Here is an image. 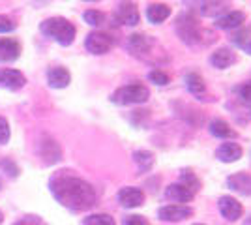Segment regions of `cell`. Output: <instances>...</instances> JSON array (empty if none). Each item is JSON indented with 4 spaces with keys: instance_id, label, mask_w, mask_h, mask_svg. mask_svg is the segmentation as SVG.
I'll return each mask as SVG.
<instances>
[{
    "instance_id": "obj_1",
    "label": "cell",
    "mask_w": 251,
    "mask_h": 225,
    "mask_svg": "<svg viewBox=\"0 0 251 225\" xmlns=\"http://www.w3.org/2000/svg\"><path fill=\"white\" fill-rule=\"evenodd\" d=\"M49 190L58 203L74 212H84L98 201L92 184L81 176H75L72 171L54 173L49 180Z\"/></svg>"
},
{
    "instance_id": "obj_2",
    "label": "cell",
    "mask_w": 251,
    "mask_h": 225,
    "mask_svg": "<svg viewBox=\"0 0 251 225\" xmlns=\"http://www.w3.org/2000/svg\"><path fill=\"white\" fill-rule=\"evenodd\" d=\"M127 51L133 54L135 58L150 64H159V62H167V54L163 51V47L147 34H131L127 38Z\"/></svg>"
},
{
    "instance_id": "obj_3",
    "label": "cell",
    "mask_w": 251,
    "mask_h": 225,
    "mask_svg": "<svg viewBox=\"0 0 251 225\" xmlns=\"http://www.w3.org/2000/svg\"><path fill=\"white\" fill-rule=\"evenodd\" d=\"M175 28H176L178 38L188 45H206L214 40V36H210L201 26V23L195 19L193 13H180L175 23Z\"/></svg>"
},
{
    "instance_id": "obj_4",
    "label": "cell",
    "mask_w": 251,
    "mask_h": 225,
    "mask_svg": "<svg viewBox=\"0 0 251 225\" xmlns=\"http://www.w3.org/2000/svg\"><path fill=\"white\" fill-rule=\"evenodd\" d=\"M40 30L42 34H45L47 38H52L56 43H60L64 47L72 45L75 40V26L68 19L64 17H51V19H45L40 25Z\"/></svg>"
},
{
    "instance_id": "obj_5",
    "label": "cell",
    "mask_w": 251,
    "mask_h": 225,
    "mask_svg": "<svg viewBox=\"0 0 251 225\" xmlns=\"http://www.w3.org/2000/svg\"><path fill=\"white\" fill-rule=\"evenodd\" d=\"M148 98H150L148 86L141 83H131V85L116 88L111 96V101L116 105H137V103H145Z\"/></svg>"
},
{
    "instance_id": "obj_6",
    "label": "cell",
    "mask_w": 251,
    "mask_h": 225,
    "mask_svg": "<svg viewBox=\"0 0 251 225\" xmlns=\"http://www.w3.org/2000/svg\"><path fill=\"white\" fill-rule=\"evenodd\" d=\"M84 47L92 54H105L113 47V38L107 32H90L84 40Z\"/></svg>"
},
{
    "instance_id": "obj_7",
    "label": "cell",
    "mask_w": 251,
    "mask_h": 225,
    "mask_svg": "<svg viewBox=\"0 0 251 225\" xmlns=\"http://www.w3.org/2000/svg\"><path fill=\"white\" fill-rule=\"evenodd\" d=\"M38 154H40V158H42V161L45 165H54V163H58V161L62 160V149L51 137H45V139L40 141Z\"/></svg>"
},
{
    "instance_id": "obj_8",
    "label": "cell",
    "mask_w": 251,
    "mask_h": 225,
    "mask_svg": "<svg viewBox=\"0 0 251 225\" xmlns=\"http://www.w3.org/2000/svg\"><path fill=\"white\" fill-rule=\"evenodd\" d=\"M191 216H193V208H189L186 204H165L157 210V218L161 222H182Z\"/></svg>"
},
{
    "instance_id": "obj_9",
    "label": "cell",
    "mask_w": 251,
    "mask_h": 225,
    "mask_svg": "<svg viewBox=\"0 0 251 225\" xmlns=\"http://www.w3.org/2000/svg\"><path fill=\"white\" fill-rule=\"evenodd\" d=\"M218 206H220L221 216H223L227 222H236V220H240L242 214H244V208H242L240 201L234 199V197H230V195L220 197Z\"/></svg>"
},
{
    "instance_id": "obj_10",
    "label": "cell",
    "mask_w": 251,
    "mask_h": 225,
    "mask_svg": "<svg viewBox=\"0 0 251 225\" xmlns=\"http://www.w3.org/2000/svg\"><path fill=\"white\" fill-rule=\"evenodd\" d=\"M116 21L120 25H126V26H135L141 21V15H139V10L133 2L129 0H124L118 4L116 8Z\"/></svg>"
},
{
    "instance_id": "obj_11",
    "label": "cell",
    "mask_w": 251,
    "mask_h": 225,
    "mask_svg": "<svg viewBox=\"0 0 251 225\" xmlns=\"http://www.w3.org/2000/svg\"><path fill=\"white\" fill-rule=\"evenodd\" d=\"M118 201L124 208H137L145 203V192L135 186H126L118 192Z\"/></svg>"
},
{
    "instance_id": "obj_12",
    "label": "cell",
    "mask_w": 251,
    "mask_h": 225,
    "mask_svg": "<svg viewBox=\"0 0 251 225\" xmlns=\"http://www.w3.org/2000/svg\"><path fill=\"white\" fill-rule=\"evenodd\" d=\"M193 6H195V11L202 17H216L227 10L229 0H197L193 2Z\"/></svg>"
},
{
    "instance_id": "obj_13",
    "label": "cell",
    "mask_w": 251,
    "mask_h": 225,
    "mask_svg": "<svg viewBox=\"0 0 251 225\" xmlns=\"http://www.w3.org/2000/svg\"><path fill=\"white\" fill-rule=\"evenodd\" d=\"M236 60H238V56H236V53L230 47H220L210 56V64L214 66V68H218V70H225L229 66L236 64Z\"/></svg>"
},
{
    "instance_id": "obj_14",
    "label": "cell",
    "mask_w": 251,
    "mask_h": 225,
    "mask_svg": "<svg viewBox=\"0 0 251 225\" xmlns=\"http://www.w3.org/2000/svg\"><path fill=\"white\" fill-rule=\"evenodd\" d=\"M25 83L26 79L19 70H10V68L0 70V86L10 88V90H19L25 86Z\"/></svg>"
},
{
    "instance_id": "obj_15",
    "label": "cell",
    "mask_w": 251,
    "mask_h": 225,
    "mask_svg": "<svg viewBox=\"0 0 251 225\" xmlns=\"http://www.w3.org/2000/svg\"><path fill=\"white\" fill-rule=\"evenodd\" d=\"M242 154H244V150L238 143H223L220 149L216 150V158L223 163H234V161H238L242 158Z\"/></svg>"
},
{
    "instance_id": "obj_16",
    "label": "cell",
    "mask_w": 251,
    "mask_h": 225,
    "mask_svg": "<svg viewBox=\"0 0 251 225\" xmlns=\"http://www.w3.org/2000/svg\"><path fill=\"white\" fill-rule=\"evenodd\" d=\"M227 186L240 195H251V175L250 173H234L227 178Z\"/></svg>"
},
{
    "instance_id": "obj_17",
    "label": "cell",
    "mask_w": 251,
    "mask_h": 225,
    "mask_svg": "<svg viewBox=\"0 0 251 225\" xmlns=\"http://www.w3.org/2000/svg\"><path fill=\"white\" fill-rule=\"evenodd\" d=\"M246 23V13L244 11H227L225 15H220L216 19V26L223 30H234Z\"/></svg>"
},
{
    "instance_id": "obj_18",
    "label": "cell",
    "mask_w": 251,
    "mask_h": 225,
    "mask_svg": "<svg viewBox=\"0 0 251 225\" xmlns=\"http://www.w3.org/2000/svg\"><path fill=\"white\" fill-rule=\"evenodd\" d=\"M21 54V45L19 42L11 38H0V62H13Z\"/></svg>"
},
{
    "instance_id": "obj_19",
    "label": "cell",
    "mask_w": 251,
    "mask_h": 225,
    "mask_svg": "<svg viewBox=\"0 0 251 225\" xmlns=\"http://www.w3.org/2000/svg\"><path fill=\"white\" fill-rule=\"evenodd\" d=\"M47 83L51 88H66L72 83V75L62 66H54L47 72Z\"/></svg>"
},
{
    "instance_id": "obj_20",
    "label": "cell",
    "mask_w": 251,
    "mask_h": 225,
    "mask_svg": "<svg viewBox=\"0 0 251 225\" xmlns=\"http://www.w3.org/2000/svg\"><path fill=\"white\" fill-rule=\"evenodd\" d=\"M227 109L232 113V117L236 118L238 124H248V122H251V107L246 101H242L240 98H236L232 101H227Z\"/></svg>"
},
{
    "instance_id": "obj_21",
    "label": "cell",
    "mask_w": 251,
    "mask_h": 225,
    "mask_svg": "<svg viewBox=\"0 0 251 225\" xmlns=\"http://www.w3.org/2000/svg\"><path fill=\"white\" fill-rule=\"evenodd\" d=\"M186 86H188L189 92L195 98H199V100H206V96H208L204 79H202L199 74H195V72H189V74L186 75Z\"/></svg>"
},
{
    "instance_id": "obj_22",
    "label": "cell",
    "mask_w": 251,
    "mask_h": 225,
    "mask_svg": "<svg viewBox=\"0 0 251 225\" xmlns=\"http://www.w3.org/2000/svg\"><path fill=\"white\" fill-rule=\"evenodd\" d=\"M165 197L171 199V201H175V203H189L193 197H195V193L188 190L184 184H171L167 190H165Z\"/></svg>"
},
{
    "instance_id": "obj_23",
    "label": "cell",
    "mask_w": 251,
    "mask_h": 225,
    "mask_svg": "<svg viewBox=\"0 0 251 225\" xmlns=\"http://www.w3.org/2000/svg\"><path fill=\"white\" fill-rule=\"evenodd\" d=\"M147 17L150 23L154 25H161L163 21H167L171 17V8L167 4H161V2H156V4H150L147 8Z\"/></svg>"
},
{
    "instance_id": "obj_24",
    "label": "cell",
    "mask_w": 251,
    "mask_h": 225,
    "mask_svg": "<svg viewBox=\"0 0 251 225\" xmlns=\"http://www.w3.org/2000/svg\"><path fill=\"white\" fill-rule=\"evenodd\" d=\"M210 133L214 137H220V139H234L236 137V131L230 128V124H227L223 118H214L210 122Z\"/></svg>"
},
{
    "instance_id": "obj_25",
    "label": "cell",
    "mask_w": 251,
    "mask_h": 225,
    "mask_svg": "<svg viewBox=\"0 0 251 225\" xmlns=\"http://www.w3.org/2000/svg\"><path fill=\"white\" fill-rule=\"evenodd\" d=\"M133 160H135L137 167L141 173H148L154 167V154L148 152V150H137L133 154Z\"/></svg>"
},
{
    "instance_id": "obj_26",
    "label": "cell",
    "mask_w": 251,
    "mask_h": 225,
    "mask_svg": "<svg viewBox=\"0 0 251 225\" xmlns=\"http://www.w3.org/2000/svg\"><path fill=\"white\" fill-rule=\"evenodd\" d=\"M232 43L236 47H240L242 51H246L248 54H251V28L240 30V32L232 34Z\"/></svg>"
},
{
    "instance_id": "obj_27",
    "label": "cell",
    "mask_w": 251,
    "mask_h": 225,
    "mask_svg": "<svg viewBox=\"0 0 251 225\" xmlns=\"http://www.w3.org/2000/svg\"><path fill=\"white\" fill-rule=\"evenodd\" d=\"M180 184H184L193 193H197L201 190V180L197 178V175L193 171H189V169L182 171V175H180Z\"/></svg>"
},
{
    "instance_id": "obj_28",
    "label": "cell",
    "mask_w": 251,
    "mask_h": 225,
    "mask_svg": "<svg viewBox=\"0 0 251 225\" xmlns=\"http://www.w3.org/2000/svg\"><path fill=\"white\" fill-rule=\"evenodd\" d=\"M83 225H115V220L109 214H90L83 220Z\"/></svg>"
},
{
    "instance_id": "obj_29",
    "label": "cell",
    "mask_w": 251,
    "mask_h": 225,
    "mask_svg": "<svg viewBox=\"0 0 251 225\" xmlns=\"http://www.w3.org/2000/svg\"><path fill=\"white\" fill-rule=\"evenodd\" d=\"M84 21L88 23V25H92V26H100V25H103L105 23V13L98 10H86L83 13Z\"/></svg>"
},
{
    "instance_id": "obj_30",
    "label": "cell",
    "mask_w": 251,
    "mask_h": 225,
    "mask_svg": "<svg viewBox=\"0 0 251 225\" xmlns=\"http://www.w3.org/2000/svg\"><path fill=\"white\" fill-rule=\"evenodd\" d=\"M0 169L6 173L8 176H11V178L19 176V167H17V165H15V161H11L10 158H4V160H0Z\"/></svg>"
},
{
    "instance_id": "obj_31",
    "label": "cell",
    "mask_w": 251,
    "mask_h": 225,
    "mask_svg": "<svg viewBox=\"0 0 251 225\" xmlns=\"http://www.w3.org/2000/svg\"><path fill=\"white\" fill-rule=\"evenodd\" d=\"M148 79H150L154 85L165 86L169 83V74H165L163 70H152V72L148 74Z\"/></svg>"
},
{
    "instance_id": "obj_32",
    "label": "cell",
    "mask_w": 251,
    "mask_h": 225,
    "mask_svg": "<svg viewBox=\"0 0 251 225\" xmlns=\"http://www.w3.org/2000/svg\"><path fill=\"white\" fill-rule=\"evenodd\" d=\"M10 141V124L4 117H0V145H6Z\"/></svg>"
},
{
    "instance_id": "obj_33",
    "label": "cell",
    "mask_w": 251,
    "mask_h": 225,
    "mask_svg": "<svg viewBox=\"0 0 251 225\" xmlns=\"http://www.w3.org/2000/svg\"><path fill=\"white\" fill-rule=\"evenodd\" d=\"M238 98H240L242 101H246L251 107V81L244 83V85L238 88Z\"/></svg>"
},
{
    "instance_id": "obj_34",
    "label": "cell",
    "mask_w": 251,
    "mask_h": 225,
    "mask_svg": "<svg viewBox=\"0 0 251 225\" xmlns=\"http://www.w3.org/2000/svg\"><path fill=\"white\" fill-rule=\"evenodd\" d=\"M13 225H47L43 222L42 218H38V216H25L21 220H17Z\"/></svg>"
},
{
    "instance_id": "obj_35",
    "label": "cell",
    "mask_w": 251,
    "mask_h": 225,
    "mask_svg": "<svg viewBox=\"0 0 251 225\" xmlns=\"http://www.w3.org/2000/svg\"><path fill=\"white\" fill-rule=\"evenodd\" d=\"M11 30H15V23L6 15H0V34L11 32Z\"/></svg>"
},
{
    "instance_id": "obj_36",
    "label": "cell",
    "mask_w": 251,
    "mask_h": 225,
    "mask_svg": "<svg viewBox=\"0 0 251 225\" xmlns=\"http://www.w3.org/2000/svg\"><path fill=\"white\" fill-rule=\"evenodd\" d=\"M124 225H150L147 222V220H145V218H143V216H126L124 218Z\"/></svg>"
},
{
    "instance_id": "obj_37",
    "label": "cell",
    "mask_w": 251,
    "mask_h": 225,
    "mask_svg": "<svg viewBox=\"0 0 251 225\" xmlns=\"http://www.w3.org/2000/svg\"><path fill=\"white\" fill-rule=\"evenodd\" d=\"M2 222H4V218H2V212H0V224H2Z\"/></svg>"
},
{
    "instance_id": "obj_38",
    "label": "cell",
    "mask_w": 251,
    "mask_h": 225,
    "mask_svg": "<svg viewBox=\"0 0 251 225\" xmlns=\"http://www.w3.org/2000/svg\"><path fill=\"white\" fill-rule=\"evenodd\" d=\"M84 2H96V0H84Z\"/></svg>"
},
{
    "instance_id": "obj_39",
    "label": "cell",
    "mask_w": 251,
    "mask_h": 225,
    "mask_svg": "<svg viewBox=\"0 0 251 225\" xmlns=\"http://www.w3.org/2000/svg\"><path fill=\"white\" fill-rule=\"evenodd\" d=\"M193 225H206V224H193Z\"/></svg>"
}]
</instances>
